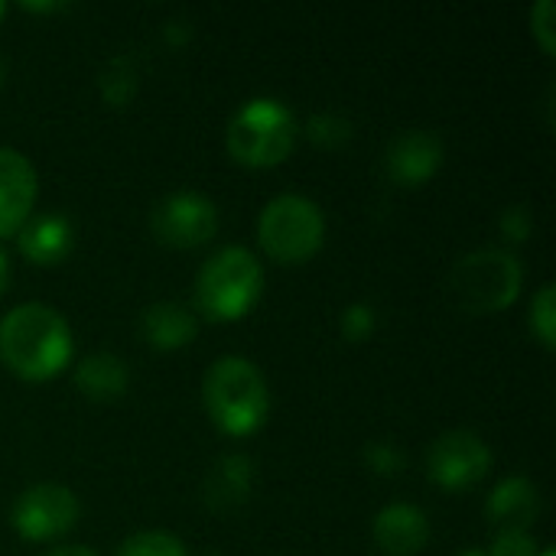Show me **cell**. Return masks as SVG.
<instances>
[{
    "label": "cell",
    "instance_id": "30bf717a",
    "mask_svg": "<svg viewBox=\"0 0 556 556\" xmlns=\"http://www.w3.org/2000/svg\"><path fill=\"white\" fill-rule=\"evenodd\" d=\"M39 179L33 163L10 147H0V238L16 235L33 215Z\"/></svg>",
    "mask_w": 556,
    "mask_h": 556
},
{
    "label": "cell",
    "instance_id": "9c48e42d",
    "mask_svg": "<svg viewBox=\"0 0 556 556\" xmlns=\"http://www.w3.org/2000/svg\"><path fill=\"white\" fill-rule=\"evenodd\" d=\"M75 521H78V498L72 489L55 482L29 485L26 492H20V498L10 508L13 531L23 541H36V544L68 534Z\"/></svg>",
    "mask_w": 556,
    "mask_h": 556
},
{
    "label": "cell",
    "instance_id": "d6a6232c",
    "mask_svg": "<svg viewBox=\"0 0 556 556\" xmlns=\"http://www.w3.org/2000/svg\"><path fill=\"white\" fill-rule=\"evenodd\" d=\"M0 16H3V3H0Z\"/></svg>",
    "mask_w": 556,
    "mask_h": 556
},
{
    "label": "cell",
    "instance_id": "7c38bea8",
    "mask_svg": "<svg viewBox=\"0 0 556 556\" xmlns=\"http://www.w3.org/2000/svg\"><path fill=\"white\" fill-rule=\"evenodd\" d=\"M378 551L388 556H417L430 541V518L407 502L388 505L371 525Z\"/></svg>",
    "mask_w": 556,
    "mask_h": 556
},
{
    "label": "cell",
    "instance_id": "603a6c76",
    "mask_svg": "<svg viewBox=\"0 0 556 556\" xmlns=\"http://www.w3.org/2000/svg\"><path fill=\"white\" fill-rule=\"evenodd\" d=\"M365 466L378 476H397L404 469V453L394 443L378 440V443L365 446Z\"/></svg>",
    "mask_w": 556,
    "mask_h": 556
},
{
    "label": "cell",
    "instance_id": "5bb4252c",
    "mask_svg": "<svg viewBox=\"0 0 556 556\" xmlns=\"http://www.w3.org/2000/svg\"><path fill=\"white\" fill-rule=\"evenodd\" d=\"M199 332V319L195 309L176 300H160L150 303L140 316V336L150 349L156 352H176L182 345H189Z\"/></svg>",
    "mask_w": 556,
    "mask_h": 556
},
{
    "label": "cell",
    "instance_id": "484cf974",
    "mask_svg": "<svg viewBox=\"0 0 556 556\" xmlns=\"http://www.w3.org/2000/svg\"><path fill=\"white\" fill-rule=\"evenodd\" d=\"M498 228H502V235L508 241H528L531 231H534V218H531V212L525 205H511V208L502 212Z\"/></svg>",
    "mask_w": 556,
    "mask_h": 556
},
{
    "label": "cell",
    "instance_id": "e0dca14e",
    "mask_svg": "<svg viewBox=\"0 0 556 556\" xmlns=\"http://www.w3.org/2000/svg\"><path fill=\"white\" fill-rule=\"evenodd\" d=\"M127 384H130V371L111 352H94V355L81 358L75 368V388L88 401H117V397H124Z\"/></svg>",
    "mask_w": 556,
    "mask_h": 556
},
{
    "label": "cell",
    "instance_id": "277c9868",
    "mask_svg": "<svg viewBox=\"0 0 556 556\" xmlns=\"http://www.w3.org/2000/svg\"><path fill=\"white\" fill-rule=\"evenodd\" d=\"M525 270L508 248H476L450 270V293L466 313H498L521 296Z\"/></svg>",
    "mask_w": 556,
    "mask_h": 556
},
{
    "label": "cell",
    "instance_id": "3957f363",
    "mask_svg": "<svg viewBox=\"0 0 556 556\" xmlns=\"http://www.w3.org/2000/svg\"><path fill=\"white\" fill-rule=\"evenodd\" d=\"M261 293H264L261 261L248 248L228 244L199 267L195 313H202L212 323H235L257 306Z\"/></svg>",
    "mask_w": 556,
    "mask_h": 556
},
{
    "label": "cell",
    "instance_id": "1f68e13d",
    "mask_svg": "<svg viewBox=\"0 0 556 556\" xmlns=\"http://www.w3.org/2000/svg\"><path fill=\"white\" fill-rule=\"evenodd\" d=\"M541 556H554V551H544V554H541Z\"/></svg>",
    "mask_w": 556,
    "mask_h": 556
},
{
    "label": "cell",
    "instance_id": "ffe728a7",
    "mask_svg": "<svg viewBox=\"0 0 556 556\" xmlns=\"http://www.w3.org/2000/svg\"><path fill=\"white\" fill-rule=\"evenodd\" d=\"M531 329L534 336L541 339L544 349H554L556 345V287L554 283H544L534 300H531Z\"/></svg>",
    "mask_w": 556,
    "mask_h": 556
},
{
    "label": "cell",
    "instance_id": "52a82bcc",
    "mask_svg": "<svg viewBox=\"0 0 556 556\" xmlns=\"http://www.w3.org/2000/svg\"><path fill=\"white\" fill-rule=\"evenodd\" d=\"M150 231L160 244L176 251L202 248L218 231V208L202 192H173L153 205Z\"/></svg>",
    "mask_w": 556,
    "mask_h": 556
},
{
    "label": "cell",
    "instance_id": "4fadbf2b",
    "mask_svg": "<svg viewBox=\"0 0 556 556\" xmlns=\"http://www.w3.org/2000/svg\"><path fill=\"white\" fill-rule=\"evenodd\" d=\"M16 244H20V254L39 267H52L59 261H65L72 254V244H75V228L65 215H29L26 225L16 231Z\"/></svg>",
    "mask_w": 556,
    "mask_h": 556
},
{
    "label": "cell",
    "instance_id": "7402d4cb",
    "mask_svg": "<svg viewBox=\"0 0 556 556\" xmlns=\"http://www.w3.org/2000/svg\"><path fill=\"white\" fill-rule=\"evenodd\" d=\"M339 329H342L345 342H365L378 329V316H375V309L368 303H352V306L342 309Z\"/></svg>",
    "mask_w": 556,
    "mask_h": 556
},
{
    "label": "cell",
    "instance_id": "5b68a950",
    "mask_svg": "<svg viewBox=\"0 0 556 556\" xmlns=\"http://www.w3.org/2000/svg\"><path fill=\"white\" fill-rule=\"evenodd\" d=\"M296 117L277 98H254L238 108L228 124V153L251 169L277 166L296 143Z\"/></svg>",
    "mask_w": 556,
    "mask_h": 556
},
{
    "label": "cell",
    "instance_id": "ac0fdd59",
    "mask_svg": "<svg viewBox=\"0 0 556 556\" xmlns=\"http://www.w3.org/2000/svg\"><path fill=\"white\" fill-rule=\"evenodd\" d=\"M98 88H101V98L111 104V108H124L130 104V98L137 94L140 81H137V68H134V59L130 55H114L101 78H98Z\"/></svg>",
    "mask_w": 556,
    "mask_h": 556
},
{
    "label": "cell",
    "instance_id": "83f0119b",
    "mask_svg": "<svg viewBox=\"0 0 556 556\" xmlns=\"http://www.w3.org/2000/svg\"><path fill=\"white\" fill-rule=\"evenodd\" d=\"M7 287H10V261H7V254L0 251V296L7 293Z\"/></svg>",
    "mask_w": 556,
    "mask_h": 556
},
{
    "label": "cell",
    "instance_id": "ba28073f",
    "mask_svg": "<svg viewBox=\"0 0 556 556\" xmlns=\"http://www.w3.org/2000/svg\"><path fill=\"white\" fill-rule=\"evenodd\" d=\"M492 469L489 443L472 430H446L427 450V476L446 492L476 489Z\"/></svg>",
    "mask_w": 556,
    "mask_h": 556
},
{
    "label": "cell",
    "instance_id": "d6986e66",
    "mask_svg": "<svg viewBox=\"0 0 556 556\" xmlns=\"http://www.w3.org/2000/svg\"><path fill=\"white\" fill-rule=\"evenodd\" d=\"M114 556H189L182 541L166 531H140L127 538Z\"/></svg>",
    "mask_w": 556,
    "mask_h": 556
},
{
    "label": "cell",
    "instance_id": "44dd1931",
    "mask_svg": "<svg viewBox=\"0 0 556 556\" xmlns=\"http://www.w3.org/2000/svg\"><path fill=\"white\" fill-rule=\"evenodd\" d=\"M306 134H309V140H313L316 147L336 150V147H342V143L352 137V124H349L342 114L323 111V114H313V117H309Z\"/></svg>",
    "mask_w": 556,
    "mask_h": 556
},
{
    "label": "cell",
    "instance_id": "f546056e",
    "mask_svg": "<svg viewBox=\"0 0 556 556\" xmlns=\"http://www.w3.org/2000/svg\"><path fill=\"white\" fill-rule=\"evenodd\" d=\"M459 556H485L482 551H466V554H459Z\"/></svg>",
    "mask_w": 556,
    "mask_h": 556
},
{
    "label": "cell",
    "instance_id": "9a60e30c",
    "mask_svg": "<svg viewBox=\"0 0 556 556\" xmlns=\"http://www.w3.org/2000/svg\"><path fill=\"white\" fill-rule=\"evenodd\" d=\"M485 515L502 531H531L541 515V492L531 479L511 476L498 482L485 502Z\"/></svg>",
    "mask_w": 556,
    "mask_h": 556
},
{
    "label": "cell",
    "instance_id": "4316f807",
    "mask_svg": "<svg viewBox=\"0 0 556 556\" xmlns=\"http://www.w3.org/2000/svg\"><path fill=\"white\" fill-rule=\"evenodd\" d=\"M42 556H98V554H94V551H88V547L68 544V547H52V551H46Z\"/></svg>",
    "mask_w": 556,
    "mask_h": 556
},
{
    "label": "cell",
    "instance_id": "6da1fadb",
    "mask_svg": "<svg viewBox=\"0 0 556 556\" xmlns=\"http://www.w3.org/2000/svg\"><path fill=\"white\" fill-rule=\"evenodd\" d=\"M0 362L23 381H49L72 362V329L46 303H20L0 319Z\"/></svg>",
    "mask_w": 556,
    "mask_h": 556
},
{
    "label": "cell",
    "instance_id": "7a4b0ae2",
    "mask_svg": "<svg viewBox=\"0 0 556 556\" xmlns=\"http://www.w3.org/2000/svg\"><path fill=\"white\" fill-rule=\"evenodd\" d=\"M202 397L212 424L228 437H251L270 414V388L257 365L241 355H225L208 368Z\"/></svg>",
    "mask_w": 556,
    "mask_h": 556
},
{
    "label": "cell",
    "instance_id": "2e32d148",
    "mask_svg": "<svg viewBox=\"0 0 556 556\" xmlns=\"http://www.w3.org/2000/svg\"><path fill=\"white\" fill-rule=\"evenodd\" d=\"M254 489V463L244 453L222 456L205 479V505L212 511H231L248 502Z\"/></svg>",
    "mask_w": 556,
    "mask_h": 556
},
{
    "label": "cell",
    "instance_id": "8fae6325",
    "mask_svg": "<svg viewBox=\"0 0 556 556\" xmlns=\"http://www.w3.org/2000/svg\"><path fill=\"white\" fill-rule=\"evenodd\" d=\"M443 163V140L433 130L397 134L384 150V169L397 186H424Z\"/></svg>",
    "mask_w": 556,
    "mask_h": 556
},
{
    "label": "cell",
    "instance_id": "d4e9b609",
    "mask_svg": "<svg viewBox=\"0 0 556 556\" xmlns=\"http://www.w3.org/2000/svg\"><path fill=\"white\" fill-rule=\"evenodd\" d=\"M485 556H541L538 554V541L531 538V531H498L492 554Z\"/></svg>",
    "mask_w": 556,
    "mask_h": 556
},
{
    "label": "cell",
    "instance_id": "4dcf8cb0",
    "mask_svg": "<svg viewBox=\"0 0 556 556\" xmlns=\"http://www.w3.org/2000/svg\"><path fill=\"white\" fill-rule=\"evenodd\" d=\"M0 85H3V59H0Z\"/></svg>",
    "mask_w": 556,
    "mask_h": 556
},
{
    "label": "cell",
    "instance_id": "cb8c5ba5",
    "mask_svg": "<svg viewBox=\"0 0 556 556\" xmlns=\"http://www.w3.org/2000/svg\"><path fill=\"white\" fill-rule=\"evenodd\" d=\"M556 3L554 0H541L534 10H531V33H534V39L541 42V49L547 52V55H554L556 52Z\"/></svg>",
    "mask_w": 556,
    "mask_h": 556
},
{
    "label": "cell",
    "instance_id": "f1b7e54d",
    "mask_svg": "<svg viewBox=\"0 0 556 556\" xmlns=\"http://www.w3.org/2000/svg\"><path fill=\"white\" fill-rule=\"evenodd\" d=\"M26 10H62V3H23Z\"/></svg>",
    "mask_w": 556,
    "mask_h": 556
},
{
    "label": "cell",
    "instance_id": "8992f818",
    "mask_svg": "<svg viewBox=\"0 0 556 556\" xmlns=\"http://www.w3.org/2000/svg\"><path fill=\"white\" fill-rule=\"evenodd\" d=\"M257 241L277 264H306L326 241V215L313 199L283 192L264 205Z\"/></svg>",
    "mask_w": 556,
    "mask_h": 556
}]
</instances>
